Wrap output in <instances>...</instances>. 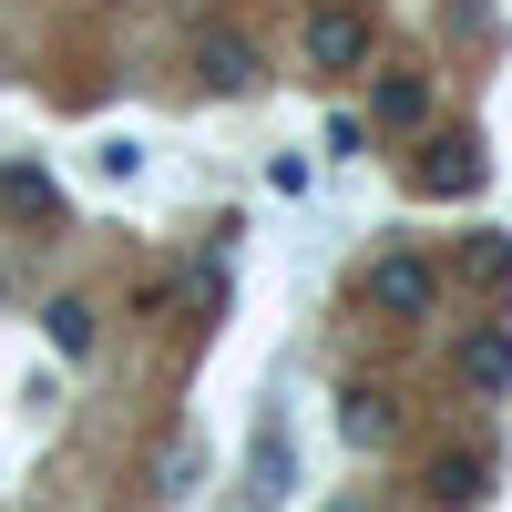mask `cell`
Listing matches in <instances>:
<instances>
[{"label":"cell","mask_w":512,"mask_h":512,"mask_svg":"<svg viewBox=\"0 0 512 512\" xmlns=\"http://www.w3.org/2000/svg\"><path fill=\"white\" fill-rule=\"evenodd\" d=\"M359 297L379 318H431V297H441V277L420 267V256H369V277H359Z\"/></svg>","instance_id":"1"},{"label":"cell","mask_w":512,"mask_h":512,"mask_svg":"<svg viewBox=\"0 0 512 512\" xmlns=\"http://www.w3.org/2000/svg\"><path fill=\"white\" fill-rule=\"evenodd\" d=\"M308 62H318V72H359V62H369V11H349V0L308 11Z\"/></svg>","instance_id":"2"},{"label":"cell","mask_w":512,"mask_h":512,"mask_svg":"<svg viewBox=\"0 0 512 512\" xmlns=\"http://www.w3.org/2000/svg\"><path fill=\"white\" fill-rule=\"evenodd\" d=\"M195 72L216 82V93H256V82H267V62H256V41H246V31H205Z\"/></svg>","instance_id":"3"},{"label":"cell","mask_w":512,"mask_h":512,"mask_svg":"<svg viewBox=\"0 0 512 512\" xmlns=\"http://www.w3.org/2000/svg\"><path fill=\"white\" fill-rule=\"evenodd\" d=\"M472 185H482V144H472V134L431 144V164H420V195H472Z\"/></svg>","instance_id":"4"},{"label":"cell","mask_w":512,"mask_h":512,"mask_svg":"<svg viewBox=\"0 0 512 512\" xmlns=\"http://www.w3.org/2000/svg\"><path fill=\"white\" fill-rule=\"evenodd\" d=\"M431 492H441V512H472L482 502V451H441L431 461Z\"/></svg>","instance_id":"5"},{"label":"cell","mask_w":512,"mask_h":512,"mask_svg":"<svg viewBox=\"0 0 512 512\" xmlns=\"http://www.w3.org/2000/svg\"><path fill=\"white\" fill-rule=\"evenodd\" d=\"M338 431H349V441L369 451V441H390V431H400V410L379 400V390H349V400H338Z\"/></svg>","instance_id":"6"},{"label":"cell","mask_w":512,"mask_h":512,"mask_svg":"<svg viewBox=\"0 0 512 512\" xmlns=\"http://www.w3.org/2000/svg\"><path fill=\"white\" fill-rule=\"evenodd\" d=\"M461 287H512V236H472V246H461Z\"/></svg>","instance_id":"7"},{"label":"cell","mask_w":512,"mask_h":512,"mask_svg":"<svg viewBox=\"0 0 512 512\" xmlns=\"http://www.w3.org/2000/svg\"><path fill=\"white\" fill-rule=\"evenodd\" d=\"M461 379H472V390H502L512 379V338L492 328V338H461Z\"/></svg>","instance_id":"8"},{"label":"cell","mask_w":512,"mask_h":512,"mask_svg":"<svg viewBox=\"0 0 512 512\" xmlns=\"http://www.w3.org/2000/svg\"><path fill=\"white\" fill-rule=\"evenodd\" d=\"M246 492H256V502H287V492H297V451H287L277 431L256 441V482H246Z\"/></svg>","instance_id":"9"},{"label":"cell","mask_w":512,"mask_h":512,"mask_svg":"<svg viewBox=\"0 0 512 512\" xmlns=\"http://www.w3.org/2000/svg\"><path fill=\"white\" fill-rule=\"evenodd\" d=\"M0 195H11V216H62V185L31 175V164H11V175H0Z\"/></svg>","instance_id":"10"},{"label":"cell","mask_w":512,"mask_h":512,"mask_svg":"<svg viewBox=\"0 0 512 512\" xmlns=\"http://www.w3.org/2000/svg\"><path fill=\"white\" fill-rule=\"evenodd\" d=\"M52 338L82 359V349H93V308H82V297H62V308H52Z\"/></svg>","instance_id":"11"},{"label":"cell","mask_w":512,"mask_h":512,"mask_svg":"<svg viewBox=\"0 0 512 512\" xmlns=\"http://www.w3.org/2000/svg\"><path fill=\"white\" fill-rule=\"evenodd\" d=\"M420 103H431L420 82H379V123H420Z\"/></svg>","instance_id":"12"}]
</instances>
